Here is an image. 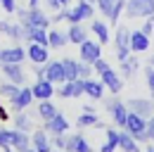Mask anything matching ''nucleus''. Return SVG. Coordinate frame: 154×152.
Instances as JSON below:
<instances>
[{"instance_id": "nucleus-1", "label": "nucleus", "mask_w": 154, "mask_h": 152, "mask_svg": "<svg viewBox=\"0 0 154 152\" xmlns=\"http://www.w3.org/2000/svg\"><path fill=\"white\" fill-rule=\"evenodd\" d=\"M123 128L131 133L137 143L149 140V135H147V119H145V116H140V114L128 112V119H126V126H123Z\"/></svg>"}, {"instance_id": "nucleus-2", "label": "nucleus", "mask_w": 154, "mask_h": 152, "mask_svg": "<svg viewBox=\"0 0 154 152\" xmlns=\"http://www.w3.org/2000/svg\"><path fill=\"white\" fill-rule=\"evenodd\" d=\"M17 14L21 19V26H38V29H48L50 19L48 14L38 10V7H29V10H17Z\"/></svg>"}, {"instance_id": "nucleus-3", "label": "nucleus", "mask_w": 154, "mask_h": 152, "mask_svg": "<svg viewBox=\"0 0 154 152\" xmlns=\"http://www.w3.org/2000/svg\"><path fill=\"white\" fill-rule=\"evenodd\" d=\"M90 17H93V2H88V0H78V5L66 10V14H64V19H69V24H78Z\"/></svg>"}, {"instance_id": "nucleus-4", "label": "nucleus", "mask_w": 154, "mask_h": 152, "mask_svg": "<svg viewBox=\"0 0 154 152\" xmlns=\"http://www.w3.org/2000/svg\"><path fill=\"white\" fill-rule=\"evenodd\" d=\"M128 17H152L154 14V0H126Z\"/></svg>"}, {"instance_id": "nucleus-5", "label": "nucleus", "mask_w": 154, "mask_h": 152, "mask_svg": "<svg viewBox=\"0 0 154 152\" xmlns=\"http://www.w3.org/2000/svg\"><path fill=\"white\" fill-rule=\"evenodd\" d=\"M131 52V31L126 26H119L116 29V57L119 62H123Z\"/></svg>"}, {"instance_id": "nucleus-6", "label": "nucleus", "mask_w": 154, "mask_h": 152, "mask_svg": "<svg viewBox=\"0 0 154 152\" xmlns=\"http://www.w3.org/2000/svg\"><path fill=\"white\" fill-rule=\"evenodd\" d=\"M24 57H26V50L21 45H12V48L0 50V64H21Z\"/></svg>"}, {"instance_id": "nucleus-7", "label": "nucleus", "mask_w": 154, "mask_h": 152, "mask_svg": "<svg viewBox=\"0 0 154 152\" xmlns=\"http://www.w3.org/2000/svg\"><path fill=\"white\" fill-rule=\"evenodd\" d=\"M128 107H131V112L140 114V116H145V119H149L154 114V102L152 100H145V97H133V100H128Z\"/></svg>"}, {"instance_id": "nucleus-8", "label": "nucleus", "mask_w": 154, "mask_h": 152, "mask_svg": "<svg viewBox=\"0 0 154 152\" xmlns=\"http://www.w3.org/2000/svg\"><path fill=\"white\" fill-rule=\"evenodd\" d=\"M31 90H33V97H36V100H50V97L55 95V83L48 81V78H38Z\"/></svg>"}, {"instance_id": "nucleus-9", "label": "nucleus", "mask_w": 154, "mask_h": 152, "mask_svg": "<svg viewBox=\"0 0 154 152\" xmlns=\"http://www.w3.org/2000/svg\"><path fill=\"white\" fill-rule=\"evenodd\" d=\"M10 145H12V150L24 152V150L31 147V138H29V133H26V131L14 128V131H10Z\"/></svg>"}, {"instance_id": "nucleus-10", "label": "nucleus", "mask_w": 154, "mask_h": 152, "mask_svg": "<svg viewBox=\"0 0 154 152\" xmlns=\"http://www.w3.org/2000/svg\"><path fill=\"white\" fill-rule=\"evenodd\" d=\"M81 62H88V64H93L97 57H100V43H93V40H83L81 45Z\"/></svg>"}, {"instance_id": "nucleus-11", "label": "nucleus", "mask_w": 154, "mask_h": 152, "mask_svg": "<svg viewBox=\"0 0 154 152\" xmlns=\"http://www.w3.org/2000/svg\"><path fill=\"white\" fill-rule=\"evenodd\" d=\"M45 131L52 133V135H57V133H66V131H69V121H66V116L57 112L52 119L45 121Z\"/></svg>"}, {"instance_id": "nucleus-12", "label": "nucleus", "mask_w": 154, "mask_h": 152, "mask_svg": "<svg viewBox=\"0 0 154 152\" xmlns=\"http://www.w3.org/2000/svg\"><path fill=\"white\" fill-rule=\"evenodd\" d=\"M62 97H81L83 95V78H74V81H64L59 88Z\"/></svg>"}, {"instance_id": "nucleus-13", "label": "nucleus", "mask_w": 154, "mask_h": 152, "mask_svg": "<svg viewBox=\"0 0 154 152\" xmlns=\"http://www.w3.org/2000/svg\"><path fill=\"white\" fill-rule=\"evenodd\" d=\"M45 78L52 83H64V69H62V59L59 62H45Z\"/></svg>"}, {"instance_id": "nucleus-14", "label": "nucleus", "mask_w": 154, "mask_h": 152, "mask_svg": "<svg viewBox=\"0 0 154 152\" xmlns=\"http://www.w3.org/2000/svg\"><path fill=\"white\" fill-rule=\"evenodd\" d=\"M107 107H109V112H112V119H114L119 126H126V119H128V107L126 105H121L119 100H112V102H107Z\"/></svg>"}, {"instance_id": "nucleus-15", "label": "nucleus", "mask_w": 154, "mask_h": 152, "mask_svg": "<svg viewBox=\"0 0 154 152\" xmlns=\"http://www.w3.org/2000/svg\"><path fill=\"white\" fill-rule=\"evenodd\" d=\"M26 57H29L33 64H45V62H48V45L31 43V45H29V50H26Z\"/></svg>"}, {"instance_id": "nucleus-16", "label": "nucleus", "mask_w": 154, "mask_h": 152, "mask_svg": "<svg viewBox=\"0 0 154 152\" xmlns=\"http://www.w3.org/2000/svg\"><path fill=\"white\" fill-rule=\"evenodd\" d=\"M100 81H102V83H104L112 93H119V90L123 88V81H121V78H119V74H116V71H112V69H104V71L100 74Z\"/></svg>"}, {"instance_id": "nucleus-17", "label": "nucleus", "mask_w": 154, "mask_h": 152, "mask_svg": "<svg viewBox=\"0 0 154 152\" xmlns=\"http://www.w3.org/2000/svg\"><path fill=\"white\" fill-rule=\"evenodd\" d=\"M31 100H33V90H31V88H19L17 97L10 100V102H12V109H14V112H21V109H26V107L31 105Z\"/></svg>"}, {"instance_id": "nucleus-18", "label": "nucleus", "mask_w": 154, "mask_h": 152, "mask_svg": "<svg viewBox=\"0 0 154 152\" xmlns=\"http://www.w3.org/2000/svg\"><path fill=\"white\" fill-rule=\"evenodd\" d=\"M64 152H93V147L88 145V140L83 135H71V138H66Z\"/></svg>"}, {"instance_id": "nucleus-19", "label": "nucleus", "mask_w": 154, "mask_h": 152, "mask_svg": "<svg viewBox=\"0 0 154 152\" xmlns=\"http://www.w3.org/2000/svg\"><path fill=\"white\" fill-rule=\"evenodd\" d=\"M83 93L90 95L93 100H102L104 83H102V81H93V78H83Z\"/></svg>"}, {"instance_id": "nucleus-20", "label": "nucleus", "mask_w": 154, "mask_h": 152, "mask_svg": "<svg viewBox=\"0 0 154 152\" xmlns=\"http://www.w3.org/2000/svg\"><path fill=\"white\" fill-rule=\"evenodd\" d=\"M149 48V36L142 31H131V50L133 52H145Z\"/></svg>"}, {"instance_id": "nucleus-21", "label": "nucleus", "mask_w": 154, "mask_h": 152, "mask_svg": "<svg viewBox=\"0 0 154 152\" xmlns=\"http://www.w3.org/2000/svg\"><path fill=\"white\" fill-rule=\"evenodd\" d=\"M2 74L7 76V81L21 86L24 83V71H21V64H2Z\"/></svg>"}, {"instance_id": "nucleus-22", "label": "nucleus", "mask_w": 154, "mask_h": 152, "mask_svg": "<svg viewBox=\"0 0 154 152\" xmlns=\"http://www.w3.org/2000/svg\"><path fill=\"white\" fill-rule=\"evenodd\" d=\"M31 143H33V150H36V152H50V138H48V131H36V133H33V138H31Z\"/></svg>"}, {"instance_id": "nucleus-23", "label": "nucleus", "mask_w": 154, "mask_h": 152, "mask_svg": "<svg viewBox=\"0 0 154 152\" xmlns=\"http://www.w3.org/2000/svg\"><path fill=\"white\" fill-rule=\"evenodd\" d=\"M69 43H76V45H81L85 38H88V31H85V26H81V21L78 24H71L69 26Z\"/></svg>"}, {"instance_id": "nucleus-24", "label": "nucleus", "mask_w": 154, "mask_h": 152, "mask_svg": "<svg viewBox=\"0 0 154 152\" xmlns=\"http://www.w3.org/2000/svg\"><path fill=\"white\" fill-rule=\"evenodd\" d=\"M0 31H2L5 36H10L12 40H19V38H24L21 24H10V21H0Z\"/></svg>"}, {"instance_id": "nucleus-25", "label": "nucleus", "mask_w": 154, "mask_h": 152, "mask_svg": "<svg viewBox=\"0 0 154 152\" xmlns=\"http://www.w3.org/2000/svg\"><path fill=\"white\" fill-rule=\"evenodd\" d=\"M119 147L123 152H137V140L128 131H123V133H119Z\"/></svg>"}, {"instance_id": "nucleus-26", "label": "nucleus", "mask_w": 154, "mask_h": 152, "mask_svg": "<svg viewBox=\"0 0 154 152\" xmlns=\"http://www.w3.org/2000/svg\"><path fill=\"white\" fill-rule=\"evenodd\" d=\"M62 69H64V78H66V81L78 78V62L76 59H71V57L62 59Z\"/></svg>"}, {"instance_id": "nucleus-27", "label": "nucleus", "mask_w": 154, "mask_h": 152, "mask_svg": "<svg viewBox=\"0 0 154 152\" xmlns=\"http://www.w3.org/2000/svg\"><path fill=\"white\" fill-rule=\"evenodd\" d=\"M90 29H93V33L100 38V45L109 40V29H107V24H104V21H93V24H90Z\"/></svg>"}, {"instance_id": "nucleus-28", "label": "nucleus", "mask_w": 154, "mask_h": 152, "mask_svg": "<svg viewBox=\"0 0 154 152\" xmlns=\"http://www.w3.org/2000/svg\"><path fill=\"white\" fill-rule=\"evenodd\" d=\"M66 43H69V36L62 33V31H50L48 33V45H52V48H62Z\"/></svg>"}, {"instance_id": "nucleus-29", "label": "nucleus", "mask_w": 154, "mask_h": 152, "mask_svg": "<svg viewBox=\"0 0 154 152\" xmlns=\"http://www.w3.org/2000/svg\"><path fill=\"white\" fill-rule=\"evenodd\" d=\"M38 114H40V119H52L55 114H57V109H55V105L50 102V100H40V105H38Z\"/></svg>"}, {"instance_id": "nucleus-30", "label": "nucleus", "mask_w": 154, "mask_h": 152, "mask_svg": "<svg viewBox=\"0 0 154 152\" xmlns=\"http://www.w3.org/2000/svg\"><path fill=\"white\" fill-rule=\"evenodd\" d=\"M78 128H85V126H100V119H97L93 112H83L81 116H78Z\"/></svg>"}, {"instance_id": "nucleus-31", "label": "nucleus", "mask_w": 154, "mask_h": 152, "mask_svg": "<svg viewBox=\"0 0 154 152\" xmlns=\"http://www.w3.org/2000/svg\"><path fill=\"white\" fill-rule=\"evenodd\" d=\"M17 93H19V86H17V83H12V81H7V83H2V86H0V95H2V97H7V100H14Z\"/></svg>"}, {"instance_id": "nucleus-32", "label": "nucleus", "mask_w": 154, "mask_h": 152, "mask_svg": "<svg viewBox=\"0 0 154 152\" xmlns=\"http://www.w3.org/2000/svg\"><path fill=\"white\" fill-rule=\"evenodd\" d=\"M14 128H19V131H31V128H33V124H31V119H29V116H26V114H17V116H14Z\"/></svg>"}, {"instance_id": "nucleus-33", "label": "nucleus", "mask_w": 154, "mask_h": 152, "mask_svg": "<svg viewBox=\"0 0 154 152\" xmlns=\"http://www.w3.org/2000/svg\"><path fill=\"white\" fill-rule=\"evenodd\" d=\"M126 10V0H114V7L109 12V21H119V14Z\"/></svg>"}, {"instance_id": "nucleus-34", "label": "nucleus", "mask_w": 154, "mask_h": 152, "mask_svg": "<svg viewBox=\"0 0 154 152\" xmlns=\"http://www.w3.org/2000/svg\"><path fill=\"white\" fill-rule=\"evenodd\" d=\"M135 69H137V59H131V57H126V59L121 62V71H123L126 76H131Z\"/></svg>"}, {"instance_id": "nucleus-35", "label": "nucleus", "mask_w": 154, "mask_h": 152, "mask_svg": "<svg viewBox=\"0 0 154 152\" xmlns=\"http://www.w3.org/2000/svg\"><path fill=\"white\" fill-rule=\"evenodd\" d=\"M95 5L100 7V12H102L104 17H109V12H112V7H114V0H95Z\"/></svg>"}, {"instance_id": "nucleus-36", "label": "nucleus", "mask_w": 154, "mask_h": 152, "mask_svg": "<svg viewBox=\"0 0 154 152\" xmlns=\"http://www.w3.org/2000/svg\"><path fill=\"white\" fill-rule=\"evenodd\" d=\"M90 74H93V64L78 62V78H90Z\"/></svg>"}, {"instance_id": "nucleus-37", "label": "nucleus", "mask_w": 154, "mask_h": 152, "mask_svg": "<svg viewBox=\"0 0 154 152\" xmlns=\"http://www.w3.org/2000/svg\"><path fill=\"white\" fill-rule=\"evenodd\" d=\"M0 5H2V10H5L7 14H14V12H17V5H14V0H0Z\"/></svg>"}, {"instance_id": "nucleus-38", "label": "nucleus", "mask_w": 154, "mask_h": 152, "mask_svg": "<svg viewBox=\"0 0 154 152\" xmlns=\"http://www.w3.org/2000/svg\"><path fill=\"white\" fill-rule=\"evenodd\" d=\"M93 69H95L97 74H102V71H104V69H109V64H107V62H104V59H102V57H97L95 62H93Z\"/></svg>"}, {"instance_id": "nucleus-39", "label": "nucleus", "mask_w": 154, "mask_h": 152, "mask_svg": "<svg viewBox=\"0 0 154 152\" xmlns=\"http://www.w3.org/2000/svg\"><path fill=\"white\" fill-rule=\"evenodd\" d=\"M66 138H69V135H64V133H57L52 140H55V145H57L59 150H64V147H66Z\"/></svg>"}, {"instance_id": "nucleus-40", "label": "nucleus", "mask_w": 154, "mask_h": 152, "mask_svg": "<svg viewBox=\"0 0 154 152\" xmlns=\"http://www.w3.org/2000/svg\"><path fill=\"white\" fill-rule=\"evenodd\" d=\"M7 145H10V131L0 128V147H7Z\"/></svg>"}, {"instance_id": "nucleus-41", "label": "nucleus", "mask_w": 154, "mask_h": 152, "mask_svg": "<svg viewBox=\"0 0 154 152\" xmlns=\"http://www.w3.org/2000/svg\"><path fill=\"white\" fill-rule=\"evenodd\" d=\"M147 135H149V140H154V116L147 119Z\"/></svg>"}, {"instance_id": "nucleus-42", "label": "nucleus", "mask_w": 154, "mask_h": 152, "mask_svg": "<svg viewBox=\"0 0 154 152\" xmlns=\"http://www.w3.org/2000/svg\"><path fill=\"white\" fill-rule=\"evenodd\" d=\"M147 83H149V88H152V93H154V67L147 69Z\"/></svg>"}, {"instance_id": "nucleus-43", "label": "nucleus", "mask_w": 154, "mask_h": 152, "mask_svg": "<svg viewBox=\"0 0 154 152\" xmlns=\"http://www.w3.org/2000/svg\"><path fill=\"white\" fill-rule=\"evenodd\" d=\"M114 150H116V145H114V143H109V140H107V143L100 147V152H114Z\"/></svg>"}, {"instance_id": "nucleus-44", "label": "nucleus", "mask_w": 154, "mask_h": 152, "mask_svg": "<svg viewBox=\"0 0 154 152\" xmlns=\"http://www.w3.org/2000/svg\"><path fill=\"white\" fill-rule=\"evenodd\" d=\"M140 31H142V33H147V36H149V33H152V31H154V24H152V21H149V19H147V24H145V26H142V29H140Z\"/></svg>"}, {"instance_id": "nucleus-45", "label": "nucleus", "mask_w": 154, "mask_h": 152, "mask_svg": "<svg viewBox=\"0 0 154 152\" xmlns=\"http://www.w3.org/2000/svg\"><path fill=\"white\" fill-rule=\"evenodd\" d=\"M45 2H48L50 10H62V2H59V0H45Z\"/></svg>"}, {"instance_id": "nucleus-46", "label": "nucleus", "mask_w": 154, "mask_h": 152, "mask_svg": "<svg viewBox=\"0 0 154 152\" xmlns=\"http://www.w3.org/2000/svg\"><path fill=\"white\" fill-rule=\"evenodd\" d=\"M0 119H2V121H5V119H7V112H5V109H2V105H0Z\"/></svg>"}, {"instance_id": "nucleus-47", "label": "nucleus", "mask_w": 154, "mask_h": 152, "mask_svg": "<svg viewBox=\"0 0 154 152\" xmlns=\"http://www.w3.org/2000/svg\"><path fill=\"white\" fill-rule=\"evenodd\" d=\"M29 7H38V0H29Z\"/></svg>"}, {"instance_id": "nucleus-48", "label": "nucleus", "mask_w": 154, "mask_h": 152, "mask_svg": "<svg viewBox=\"0 0 154 152\" xmlns=\"http://www.w3.org/2000/svg\"><path fill=\"white\" fill-rule=\"evenodd\" d=\"M59 2H62V7H66V5L71 2V0H59Z\"/></svg>"}, {"instance_id": "nucleus-49", "label": "nucleus", "mask_w": 154, "mask_h": 152, "mask_svg": "<svg viewBox=\"0 0 154 152\" xmlns=\"http://www.w3.org/2000/svg\"><path fill=\"white\" fill-rule=\"evenodd\" d=\"M147 152H154V145H149V147H147Z\"/></svg>"}, {"instance_id": "nucleus-50", "label": "nucleus", "mask_w": 154, "mask_h": 152, "mask_svg": "<svg viewBox=\"0 0 154 152\" xmlns=\"http://www.w3.org/2000/svg\"><path fill=\"white\" fill-rule=\"evenodd\" d=\"M24 152H36V150H33V147H29V150H24Z\"/></svg>"}, {"instance_id": "nucleus-51", "label": "nucleus", "mask_w": 154, "mask_h": 152, "mask_svg": "<svg viewBox=\"0 0 154 152\" xmlns=\"http://www.w3.org/2000/svg\"><path fill=\"white\" fill-rule=\"evenodd\" d=\"M149 62H152V67H154V57H152V59H149Z\"/></svg>"}, {"instance_id": "nucleus-52", "label": "nucleus", "mask_w": 154, "mask_h": 152, "mask_svg": "<svg viewBox=\"0 0 154 152\" xmlns=\"http://www.w3.org/2000/svg\"><path fill=\"white\" fill-rule=\"evenodd\" d=\"M88 2H93V5H95V0H88Z\"/></svg>"}, {"instance_id": "nucleus-53", "label": "nucleus", "mask_w": 154, "mask_h": 152, "mask_svg": "<svg viewBox=\"0 0 154 152\" xmlns=\"http://www.w3.org/2000/svg\"><path fill=\"white\" fill-rule=\"evenodd\" d=\"M0 105H2V102H0Z\"/></svg>"}]
</instances>
